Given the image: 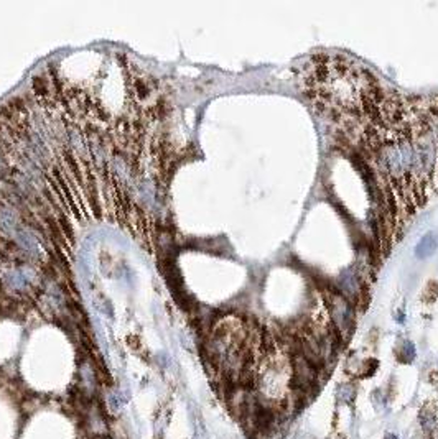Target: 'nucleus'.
Instances as JSON below:
<instances>
[{
    "label": "nucleus",
    "instance_id": "4",
    "mask_svg": "<svg viewBox=\"0 0 438 439\" xmlns=\"http://www.w3.org/2000/svg\"><path fill=\"white\" fill-rule=\"evenodd\" d=\"M384 439H397V436H394V435H387Z\"/></svg>",
    "mask_w": 438,
    "mask_h": 439
},
{
    "label": "nucleus",
    "instance_id": "3",
    "mask_svg": "<svg viewBox=\"0 0 438 439\" xmlns=\"http://www.w3.org/2000/svg\"><path fill=\"white\" fill-rule=\"evenodd\" d=\"M354 395H356V388L351 384H342L338 388V397L342 400V402H352Z\"/></svg>",
    "mask_w": 438,
    "mask_h": 439
},
{
    "label": "nucleus",
    "instance_id": "1",
    "mask_svg": "<svg viewBox=\"0 0 438 439\" xmlns=\"http://www.w3.org/2000/svg\"><path fill=\"white\" fill-rule=\"evenodd\" d=\"M436 245H438V239L435 237V234H426L425 237L418 242L417 249H415V253H417L420 258L428 257L435 252Z\"/></svg>",
    "mask_w": 438,
    "mask_h": 439
},
{
    "label": "nucleus",
    "instance_id": "2",
    "mask_svg": "<svg viewBox=\"0 0 438 439\" xmlns=\"http://www.w3.org/2000/svg\"><path fill=\"white\" fill-rule=\"evenodd\" d=\"M414 359H415V349L410 342H406L404 346L398 347L397 360H400V362H412Z\"/></svg>",
    "mask_w": 438,
    "mask_h": 439
}]
</instances>
